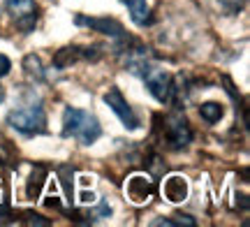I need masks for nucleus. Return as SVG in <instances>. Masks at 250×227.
I'll return each mask as SVG.
<instances>
[{
	"label": "nucleus",
	"instance_id": "obj_5",
	"mask_svg": "<svg viewBox=\"0 0 250 227\" xmlns=\"http://www.w3.org/2000/svg\"><path fill=\"white\" fill-rule=\"evenodd\" d=\"M5 7H7V12L12 14L17 28L19 30H23L26 35L37 26V5H35V0H5Z\"/></svg>",
	"mask_w": 250,
	"mask_h": 227
},
{
	"label": "nucleus",
	"instance_id": "obj_19",
	"mask_svg": "<svg viewBox=\"0 0 250 227\" xmlns=\"http://www.w3.org/2000/svg\"><path fill=\"white\" fill-rule=\"evenodd\" d=\"M5 100V91H2V86H0V102Z\"/></svg>",
	"mask_w": 250,
	"mask_h": 227
},
{
	"label": "nucleus",
	"instance_id": "obj_6",
	"mask_svg": "<svg viewBox=\"0 0 250 227\" xmlns=\"http://www.w3.org/2000/svg\"><path fill=\"white\" fill-rule=\"evenodd\" d=\"M104 104L116 114L118 121H121L127 130H137V127H139V118H137V114L132 111V107L127 104V100L123 98V93L118 91L116 86H111V88L104 93Z\"/></svg>",
	"mask_w": 250,
	"mask_h": 227
},
{
	"label": "nucleus",
	"instance_id": "obj_7",
	"mask_svg": "<svg viewBox=\"0 0 250 227\" xmlns=\"http://www.w3.org/2000/svg\"><path fill=\"white\" fill-rule=\"evenodd\" d=\"M74 23H77V26H88V28H93L95 33H102V35L111 37V40H116V42H121L123 37H127L125 28L118 23L116 19H109V17L90 19V17H83V14H79V17L74 19Z\"/></svg>",
	"mask_w": 250,
	"mask_h": 227
},
{
	"label": "nucleus",
	"instance_id": "obj_11",
	"mask_svg": "<svg viewBox=\"0 0 250 227\" xmlns=\"http://www.w3.org/2000/svg\"><path fill=\"white\" fill-rule=\"evenodd\" d=\"M127 12H130V19H132L137 26H151L153 23V14H151V7H148V2L146 0H121Z\"/></svg>",
	"mask_w": 250,
	"mask_h": 227
},
{
	"label": "nucleus",
	"instance_id": "obj_13",
	"mask_svg": "<svg viewBox=\"0 0 250 227\" xmlns=\"http://www.w3.org/2000/svg\"><path fill=\"white\" fill-rule=\"evenodd\" d=\"M23 70H26L30 77H35V79H44V70H42V61H40V56L35 54H30L23 58Z\"/></svg>",
	"mask_w": 250,
	"mask_h": 227
},
{
	"label": "nucleus",
	"instance_id": "obj_10",
	"mask_svg": "<svg viewBox=\"0 0 250 227\" xmlns=\"http://www.w3.org/2000/svg\"><path fill=\"white\" fill-rule=\"evenodd\" d=\"M46 179H49V169L44 165H35L30 176L26 179V197L28 200H37L42 195V188H44Z\"/></svg>",
	"mask_w": 250,
	"mask_h": 227
},
{
	"label": "nucleus",
	"instance_id": "obj_14",
	"mask_svg": "<svg viewBox=\"0 0 250 227\" xmlns=\"http://www.w3.org/2000/svg\"><path fill=\"white\" fill-rule=\"evenodd\" d=\"M0 160L5 165H9L12 169H17L19 163H17V151L9 146V142H0Z\"/></svg>",
	"mask_w": 250,
	"mask_h": 227
},
{
	"label": "nucleus",
	"instance_id": "obj_9",
	"mask_svg": "<svg viewBox=\"0 0 250 227\" xmlns=\"http://www.w3.org/2000/svg\"><path fill=\"white\" fill-rule=\"evenodd\" d=\"M188 192H190V188H188V179H186V176L171 174V176H167V179H165V183H162V195H165V197H167V202H171V204L186 202L188 200Z\"/></svg>",
	"mask_w": 250,
	"mask_h": 227
},
{
	"label": "nucleus",
	"instance_id": "obj_8",
	"mask_svg": "<svg viewBox=\"0 0 250 227\" xmlns=\"http://www.w3.org/2000/svg\"><path fill=\"white\" fill-rule=\"evenodd\" d=\"M125 195L134 204H144V202H148L155 195V183L148 176H144V174H134L125 183Z\"/></svg>",
	"mask_w": 250,
	"mask_h": 227
},
{
	"label": "nucleus",
	"instance_id": "obj_3",
	"mask_svg": "<svg viewBox=\"0 0 250 227\" xmlns=\"http://www.w3.org/2000/svg\"><path fill=\"white\" fill-rule=\"evenodd\" d=\"M134 74L142 77L144 83H146V88H148V93H151L160 104L171 102V95H174V93H171L174 82H171V77H169L167 70H160V67H155V65H151L148 61H146V63H142L137 70H134Z\"/></svg>",
	"mask_w": 250,
	"mask_h": 227
},
{
	"label": "nucleus",
	"instance_id": "obj_15",
	"mask_svg": "<svg viewBox=\"0 0 250 227\" xmlns=\"http://www.w3.org/2000/svg\"><path fill=\"white\" fill-rule=\"evenodd\" d=\"M153 225H188V227H195V218H190V216H183V213H174L171 218L155 220Z\"/></svg>",
	"mask_w": 250,
	"mask_h": 227
},
{
	"label": "nucleus",
	"instance_id": "obj_18",
	"mask_svg": "<svg viewBox=\"0 0 250 227\" xmlns=\"http://www.w3.org/2000/svg\"><path fill=\"white\" fill-rule=\"evenodd\" d=\"M79 197H81V202H86V204H88V202H93V200H95V195H93V192H90V195H88V192H81Z\"/></svg>",
	"mask_w": 250,
	"mask_h": 227
},
{
	"label": "nucleus",
	"instance_id": "obj_4",
	"mask_svg": "<svg viewBox=\"0 0 250 227\" xmlns=\"http://www.w3.org/2000/svg\"><path fill=\"white\" fill-rule=\"evenodd\" d=\"M162 139L167 142L171 151H181L190 146L192 142V127L188 123V118L183 116V111H174L169 116H165V125H162Z\"/></svg>",
	"mask_w": 250,
	"mask_h": 227
},
{
	"label": "nucleus",
	"instance_id": "obj_12",
	"mask_svg": "<svg viewBox=\"0 0 250 227\" xmlns=\"http://www.w3.org/2000/svg\"><path fill=\"white\" fill-rule=\"evenodd\" d=\"M199 116H202V121H206L208 125H215V123H220V118L225 116V109L220 102H204V104L199 107Z\"/></svg>",
	"mask_w": 250,
	"mask_h": 227
},
{
	"label": "nucleus",
	"instance_id": "obj_17",
	"mask_svg": "<svg viewBox=\"0 0 250 227\" xmlns=\"http://www.w3.org/2000/svg\"><path fill=\"white\" fill-rule=\"evenodd\" d=\"M9 70H12V61H9L5 54H0V79H2V77H7Z\"/></svg>",
	"mask_w": 250,
	"mask_h": 227
},
{
	"label": "nucleus",
	"instance_id": "obj_1",
	"mask_svg": "<svg viewBox=\"0 0 250 227\" xmlns=\"http://www.w3.org/2000/svg\"><path fill=\"white\" fill-rule=\"evenodd\" d=\"M7 123L14 127L17 132H21V135H26V137L44 135L46 132V114H44V107H42L40 98H35L33 93H28L17 109H12L7 114Z\"/></svg>",
	"mask_w": 250,
	"mask_h": 227
},
{
	"label": "nucleus",
	"instance_id": "obj_16",
	"mask_svg": "<svg viewBox=\"0 0 250 227\" xmlns=\"http://www.w3.org/2000/svg\"><path fill=\"white\" fill-rule=\"evenodd\" d=\"M21 216H23V223H26V225H37V227L51 225V223H49L44 216H40V213H35V211H23Z\"/></svg>",
	"mask_w": 250,
	"mask_h": 227
},
{
	"label": "nucleus",
	"instance_id": "obj_2",
	"mask_svg": "<svg viewBox=\"0 0 250 227\" xmlns=\"http://www.w3.org/2000/svg\"><path fill=\"white\" fill-rule=\"evenodd\" d=\"M100 135H102V125L90 111L65 107V111H62V137H72L81 146H90L93 142H98Z\"/></svg>",
	"mask_w": 250,
	"mask_h": 227
}]
</instances>
